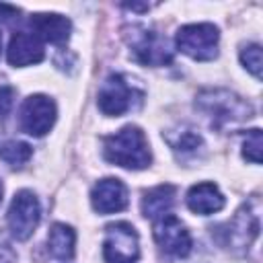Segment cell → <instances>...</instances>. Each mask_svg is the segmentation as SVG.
I'll return each instance as SVG.
<instances>
[{
	"instance_id": "11",
	"label": "cell",
	"mask_w": 263,
	"mask_h": 263,
	"mask_svg": "<svg viewBox=\"0 0 263 263\" xmlns=\"http://www.w3.org/2000/svg\"><path fill=\"white\" fill-rule=\"evenodd\" d=\"M257 232H259L257 214L249 205H242L236 212V216L226 224L224 245L232 247V249H249V245L255 240Z\"/></svg>"
},
{
	"instance_id": "16",
	"label": "cell",
	"mask_w": 263,
	"mask_h": 263,
	"mask_svg": "<svg viewBox=\"0 0 263 263\" xmlns=\"http://www.w3.org/2000/svg\"><path fill=\"white\" fill-rule=\"evenodd\" d=\"M175 201V187L173 185H158L150 191L144 193L142 197V214L146 218H160L164 214H168L171 205Z\"/></svg>"
},
{
	"instance_id": "3",
	"label": "cell",
	"mask_w": 263,
	"mask_h": 263,
	"mask_svg": "<svg viewBox=\"0 0 263 263\" xmlns=\"http://www.w3.org/2000/svg\"><path fill=\"white\" fill-rule=\"evenodd\" d=\"M208 117H212L214 125H222L228 121H240L249 119L253 115V109L247 101L236 97L228 90H203L197 97L195 103Z\"/></svg>"
},
{
	"instance_id": "5",
	"label": "cell",
	"mask_w": 263,
	"mask_h": 263,
	"mask_svg": "<svg viewBox=\"0 0 263 263\" xmlns=\"http://www.w3.org/2000/svg\"><path fill=\"white\" fill-rule=\"evenodd\" d=\"M6 220H8L10 234L16 240H27L35 232V228H37V224L41 220V205H39L37 195L33 191H29V189L18 191L12 197V203L8 208Z\"/></svg>"
},
{
	"instance_id": "15",
	"label": "cell",
	"mask_w": 263,
	"mask_h": 263,
	"mask_svg": "<svg viewBox=\"0 0 263 263\" xmlns=\"http://www.w3.org/2000/svg\"><path fill=\"white\" fill-rule=\"evenodd\" d=\"M74 245H76V232L68 224H53L47 234V251L51 257L60 261H68L74 257Z\"/></svg>"
},
{
	"instance_id": "23",
	"label": "cell",
	"mask_w": 263,
	"mask_h": 263,
	"mask_svg": "<svg viewBox=\"0 0 263 263\" xmlns=\"http://www.w3.org/2000/svg\"><path fill=\"white\" fill-rule=\"evenodd\" d=\"M16 261V253L12 251V247L0 236V263H14Z\"/></svg>"
},
{
	"instance_id": "21",
	"label": "cell",
	"mask_w": 263,
	"mask_h": 263,
	"mask_svg": "<svg viewBox=\"0 0 263 263\" xmlns=\"http://www.w3.org/2000/svg\"><path fill=\"white\" fill-rule=\"evenodd\" d=\"M14 105V88L12 86H0V121L8 117Z\"/></svg>"
},
{
	"instance_id": "19",
	"label": "cell",
	"mask_w": 263,
	"mask_h": 263,
	"mask_svg": "<svg viewBox=\"0 0 263 263\" xmlns=\"http://www.w3.org/2000/svg\"><path fill=\"white\" fill-rule=\"evenodd\" d=\"M261 146H263V140H261V129L255 127V129H249L245 140H242V156L247 160H251L253 164H259L261 162Z\"/></svg>"
},
{
	"instance_id": "9",
	"label": "cell",
	"mask_w": 263,
	"mask_h": 263,
	"mask_svg": "<svg viewBox=\"0 0 263 263\" xmlns=\"http://www.w3.org/2000/svg\"><path fill=\"white\" fill-rule=\"evenodd\" d=\"M55 121V103L45 95H31L21 107V129L29 136H43Z\"/></svg>"
},
{
	"instance_id": "22",
	"label": "cell",
	"mask_w": 263,
	"mask_h": 263,
	"mask_svg": "<svg viewBox=\"0 0 263 263\" xmlns=\"http://www.w3.org/2000/svg\"><path fill=\"white\" fill-rule=\"evenodd\" d=\"M21 10L16 6H10V4H0V21L6 23V25H12V23H18L21 21Z\"/></svg>"
},
{
	"instance_id": "18",
	"label": "cell",
	"mask_w": 263,
	"mask_h": 263,
	"mask_svg": "<svg viewBox=\"0 0 263 263\" xmlns=\"http://www.w3.org/2000/svg\"><path fill=\"white\" fill-rule=\"evenodd\" d=\"M166 140L175 152H183V154H195L201 148L199 134H195L191 129H181L175 136H166Z\"/></svg>"
},
{
	"instance_id": "24",
	"label": "cell",
	"mask_w": 263,
	"mask_h": 263,
	"mask_svg": "<svg viewBox=\"0 0 263 263\" xmlns=\"http://www.w3.org/2000/svg\"><path fill=\"white\" fill-rule=\"evenodd\" d=\"M0 203H2V183H0Z\"/></svg>"
},
{
	"instance_id": "10",
	"label": "cell",
	"mask_w": 263,
	"mask_h": 263,
	"mask_svg": "<svg viewBox=\"0 0 263 263\" xmlns=\"http://www.w3.org/2000/svg\"><path fill=\"white\" fill-rule=\"evenodd\" d=\"M90 203L99 214H115L127 205V187L113 177L101 179L90 191Z\"/></svg>"
},
{
	"instance_id": "17",
	"label": "cell",
	"mask_w": 263,
	"mask_h": 263,
	"mask_svg": "<svg viewBox=\"0 0 263 263\" xmlns=\"http://www.w3.org/2000/svg\"><path fill=\"white\" fill-rule=\"evenodd\" d=\"M33 156V148L25 142H18V140H8L0 146V158L8 164V166H14V168H21L29 162V158Z\"/></svg>"
},
{
	"instance_id": "20",
	"label": "cell",
	"mask_w": 263,
	"mask_h": 263,
	"mask_svg": "<svg viewBox=\"0 0 263 263\" xmlns=\"http://www.w3.org/2000/svg\"><path fill=\"white\" fill-rule=\"evenodd\" d=\"M240 62L255 78H261V47L257 43H249L240 49Z\"/></svg>"
},
{
	"instance_id": "2",
	"label": "cell",
	"mask_w": 263,
	"mask_h": 263,
	"mask_svg": "<svg viewBox=\"0 0 263 263\" xmlns=\"http://www.w3.org/2000/svg\"><path fill=\"white\" fill-rule=\"evenodd\" d=\"M123 37L134 51V58L144 66H164L173 62V47L166 37L144 27L132 25L123 29Z\"/></svg>"
},
{
	"instance_id": "7",
	"label": "cell",
	"mask_w": 263,
	"mask_h": 263,
	"mask_svg": "<svg viewBox=\"0 0 263 263\" xmlns=\"http://www.w3.org/2000/svg\"><path fill=\"white\" fill-rule=\"evenodd\" d=\"M154 240L173 257H187L193 245L187 226L173 214H164L154 220Z\"/></svg>"
},
{
	"instance_id": "25",
	"label": "cell",
	"mask_w": 263,
	"mask_h": 263,
	"mask_svg": "<svg viewBox=\"0 0 263 263\" xmlns=\"http://www.w3.org/2000/svg\"><path fill=\"white\" fill-rule=\"evenodd\" d=\"M0 49H2V35H0Z\"/></svg>"
},
{
	"instance_id": "14",
	"label": "cell",
	"mask_w": 263,
	"mask_h": 263,
	"mask_svg": "<svg viewBox=\"0 0 263 263\" xmlns=\"http://www.w3.org/2000/svg\"><path fill=\"white\" fill-rule=\"evenodd\" d=\"M187 208L193 214H214L224 208V195L214 183H197L187 193Z\"/></svg>"
},
{
	"instance_id": "13",
	"label": "cell",
	"mask_w": 263,
	"mask_h": 263,
	"mask_svg": "<svg viewBox=\"0 0 263 263\" xmlns=\"http://www.w3.org/2000/svg\"><path fill=\"white\" fill-rule=\"evenodd\" d=\"M43 55H45L43 45L33 33L18 31L10 37V43L6 49V58H8L10 66L23 68V66H31V64H39L43 60Z\"/></svg>"
},
{
	"instance_id": "12",
	"label": "cell",
	"mask_w": 263,
	"mask_h": 263,
	"mask_svg": "<svg viewBox=\"0 0 263 263\" xmlns=\"http://www.w3.org/2000/svg\"><path fill=\"white\" fill-rule=\"evenodd\" d=\"M29 25L33 29V35L41 41H49L55 45H62L68 41L70 31H72V23L62 16V14H53V12H39V14H31Z\"/></svg>"
},
{
	"instance_id": "6",
	"label": "cell",
	"mask_w": 263,
	"mask_h": 263,
	"mask_svg": "<svg viewBox=\"0 0 263 263\" xmlns=\"http://www.w3.org/2000/svg\"><path fill=\"white\" fill-rule=\"evenodd\" d=\"M140 255L138 232L127 222H115L107 226L103 257L107 263H134Z\"/></svg>"
},
{
	"instance_id": "4",
	"label": "cell",
	"mask_w": 263,
	"mask_h": 263,
	"mask_svg": "<svg viewBox=\"0 0 263 263\" xmlns=\"http://www.w3.org/2000/svg\"><path fill=\"white\" fill-rule=\"evenodd\" d=\"M218 39L220 33L212 23L185 25L175 35L177 49L197 62H208L218 55Z\"/></svg>"
},
{
	"instance_id": "1",
	"label": "cell",
	"mask_w": 263,
	"mask_h": 263,
	"mask_svg": "<svg viewBox=\"0 0 263 263\" xmlns=\"http://www.w3.org/2000/svg\"><path fill=\"white\" fill-rule=\"evenodd\" d=\"M103 156L107 162L140 171L150 164V146L144 132L136 125H125L119 132L107 136L103 140Z\"/></svg>"
},
{
	"instance_id": "8",
	"label": "cell",
	"mask_w": 263,
	"mask_h": 263,
	"mask_svg": "<svg viewBox=\"0 0 263 263\" xmlns=\"http://www.w3.org/2000/svg\"><path fill=\"white\" fill-rule=\"evenodd\" d=\"M136 88L123 74H111L99 90V109L109 117H119L134 107Z\"/></svg>"
}]
</instances>
